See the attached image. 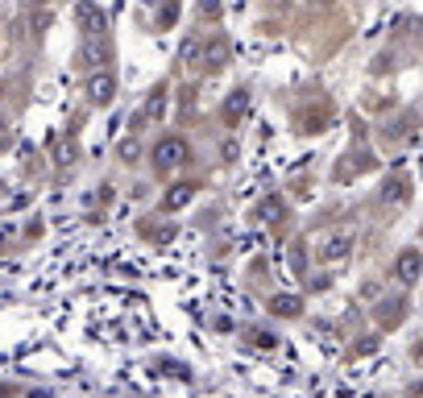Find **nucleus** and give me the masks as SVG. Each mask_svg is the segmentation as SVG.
Wrapping results in <instances>:
<instances>
[{
	"instance_id": "obj_15",
	"label": "nucleus",
	"mask_w": 423,
	"mask_h": 398,
	"mask_svg": "<svg viewBox=\"0 0 423 398\" xmlns=\"http://www.w3.org/2000/svg\"><path fill=\"white\" fill-rule=\"evenodd\" d=\"M116 158H120L125 166H133V162L141 158V141H137V137H125V141L116 145Z\"/></svg>"
},
{
	"instance_id": "obj_10",
	"label": "nucleus",
	"mask_w": 423,
	"mask_h": 398,
	"mask_svg": "<svg viewBox=\"0 0 423 398\" xmlns=\"http://www.w3.org/2000/svg\"><path fill=\"white\" fill-rule=\"evenodd\" d=\"M245 112H249V91H245V87H237V91H233V96L224 100L220 116H224V125H237V120H241Z\"/></svg>"
},
{
	"instance_id": "obj_12",
	"label": "nucleus",
	"mask_w": 423,
	"mask_h": 398,
	"mask_svg": "<svg viewBox=\"0 0 423 398\" xmlns=\"http://www.w3.org/2000/svg\"><path fill=\"white\" fill-rule=\"evenodd\" d=\"M287 216V199H278V195H270V199H262L258 208H253V220L258 224H274V220H282Z\"/></svg>"
},
{
	"instance_id": "obj_9",
	"label": "nucleus",
	"mask_w": 423,
	"mask_h": 398,
	"mask_svg": "<svg viewBox=\"0 0 423 398\" xmlns=\"http://www.w3.org/2000/svg\"><path fill=\"white\" fill-rule=\"evenodd\" d=\"M270 316H278V320H299V316H303V299L282 291V295L270 299Z\"/></svg>"
},
{
	"instance_id": "obj_20",
	"label": "nucleus",
	"mask_w": 423,
	"mask_h": 398,
	"mask_svg": "<svg viewBox=\"0 0 423 398\" xmlns=\"http://www.w3.org/2000/svg\"><path fill=\"white\" fill-rule=\"evenodd\" d=\"M411 357H415V361H420V365H423V341H415V349H411Z\"/></svg>"
},
{
	"instance_id": "obj_21",
	"label": "nucleus",
	"mask_w": 423,
	"mask_h": 398,
	"mask_svg": "<svg viewBox=\"0 0 423 398\" xmlns=\"http://www.w3.org/2000/svg\"><path fill=\"white\" fill-rule=\"evenodd\" d=\"M46 0H21V8H42Z\"/></svg>"
},
{
	"instance_id": "obj_4",
	"label": "nucleus",
	"mask_w": 423,
	"mask_h": 398,
	"mask_svg": "<svg viewBox=\"0 0 423 398\" xmlns=\"http://www.w3.org/2000/svg\"><path fill=\"white\" fill-rule=\"evenodd\" d=\"M75 21H79V29L87 37H104V29H108V17H104V8L96 0H79L75 4Z\"/></svg>"
},
{
	"instance_id": "obj_18",
	"label": "nucleus",
	"mask_w": 423,
	"mask_h": 398,
	"mask_svg": "<svg viewBox=\"0 0 423 398\" xmlns=\"http://www.w3.org/2000/svg\"><path fill=\"white\" fill-rule=\"evenodd\" d=\"M220 8H224V0H204V4H199L204 17H220Z\"/></svg>"
},
{
	"instance_id": "obj_5",
	"label": "nucleus",
	"mask_w": 423,
	"mask_h": 398,
	"mask_svg": "<svg viewBox=\"0 0 423 398\" xmlns=\"http://www.w3.org/2000/svg\"><path fill=\"white\" fill-rule=\"evenodd\" d=\"M423 278V253L411 245V249H403L399 257H395V282L399 287H415Z\"/></svg>"
},
{
	"instance_id": "obj_2",
	"label": "nucleus",
	"mask_w": 423,
	"mask_h": 398,
	"mask_svg": "<svg viewBox=\"0 0 423 398\" xmlns=\"http://www.w3.org/2000/svg\"><path fill=\"white\" fill-rule=\"evenodd\" d=\"M83 96H87V104H96V108H108L112 100H116V75L112 71H91L87 79H83Z\"/></svg>"
},
{
	"instance_id": "obj_6",
	"label": "nucleus",
	"mask_w": 423,
	"mask_h": 398,
	"mask_svg": "<svg viewBox=\"0 0 423 398\" xmlns=\"http://www.w3.org/2000/svg\"><path fill=\"white\" fill-rule=\"evenodd\" d=\"M403 316H407V299H403V295H390L386 303H378V307H374V320H378L382 328L403 324Z\"/></svg>"
},
{
	"instance_id": "obj_3",
	"label": "nucleus",
	"mask_w": 423,
	"mask_h": 398,
	"mask_svg": "<svg viewBox=\"0 0 423 398\" xmlns=\"http://www.w3.org/2000/svg\"><path fill=\"white\" fill-rule=\"evenodd\" d=\"M353 249H357V233H349V228H336V233H328L324 241H320V262H345V257H353Z\"/></svg>"
},
{
	"instance_id": "obj_11",
	"label": "nucleus",
	"mask_w": 423,
	"mask_h": 398,
	"mask_svg": "<svg viewBox=\"0 0 423 398\" xmlns=\"http://www.w3.org/2000/svg\"><path fill=\"white\" fill-rule=\"evenodd\" d=\"M191 199H195V183H174V187L166 191L162 208H166V212H183V208H187Z\"/></svg>"
},
{
	"instance_id": "obj_13",
	"label": "nucleus",
	"mask_w": 423,
	"mask_h": 398,
	"mask_svg": "<svg viewBox=\"0 0 423 398\" xmlns=\"http://www.w3.org/2000/svg\"><path fill=\"white\" fill-rule=\"evenodd\" d=\"M382 199H386V203H407V199H411V183H407L403 174H390V179L382 183Z\"/></svg>"
},
{
	"instance_id": "obj_8",
	"label": "nucleus",
	"mask_w": 423,
	"mask_h": 398,
	"mask_svg": "<svg viewBox=\"0 0 423 398\" xmlns=\"http://www.w3.org/2000/svg\"><path fill=\"white\" fill-rule=\"evenodd\" d=\"M50 158H54V166H62V170H66V166H75L79 145H75L66 133H54V137H50Z\"/></svg>"
},
{
	"instance_id": "obj_7",
	"label": "nucleus",
	"mask_w": 423,
	"mask_h": 398,
	"mask_svg": "<svg viewBox=\"0 0 423 398\" xmlns=\"http://www.w3.org/2000/svg\"><path fill=\"white\" fill-rule=\"evenodd\" d=\"M208 71H220L224 62H228V37L224 33H216V37H208L204 42V58H199Z\"/></svg>"
},
{
	"instance_id": "obj_14",
	"label": "nucleus",
	"mask_w": 423,
	"mask_h": 398,
	"mask_svg": "<svg viewBox=\"0 0 423 398\" xmlns=\"http://www.w3.org/2000/svg\"><path fill=\"white\" fill-rule=\"evenodd\" d=\"M199 58H204V42H199V37H187V42L179 46V62L191 66V62H199Z\"/></svg>"
},
{
	"instance_id": "obj_1",
	"label": "nucleus",
	"mask_w": 423,
	"mask_h": 398,
	"mask_svg": "<svg viewBox=\"0 0 423 398\" xmlns=\"http://www.w3.org/2000/svg\"><path fill=\"white\" fill-rule=\"evenodd\" d=\"M187 158H191V145H187V137H179V133H166V137H158L154 141V150H150V162H154V170H174V166H187Z\"/></svg>"
},
{
	"instance_id": "obj_16",
	"label": "nucleus",
	"mask_w": 423,
	"mask_h": 398,
	"mask_svg": "<svg viewBox=\"0 0 423 398\" xmlns=\"http://www.w3.org/2000/svg\"><path fill=\"white\" fill-rule=\"evenodd\" d=\"M374 349H378V336H366V341L353 345V357H366V353H374Z\"/></svg>"
},
{
	"instance_id": "obj_22",
	"label": "nucleus",
	"mask_w": 423,
	"mask_h": 398,
	"mask_svg": "<svg viewBox=\"0 0 423 398\" xmlns=\"http://www.w3.org/2000/svg\"><path fill=\"white\" fill-rule=\"evenodd\" d=\"M4 141H8V125L0 120V150H4Z\"/></svg>"
},
{
	"instance_id": "obj_17",
	"label": "nucleus",
	"mask_w": 423,
	"mask_h": 398,
	"mask_svg": "<svg viewBox=\"0 0 423 398\" xmlns=\"http://www.w3.org/2000/svg\"><path fill=\"white\" fill-rule=\"evenodd\" d=\"M42 29H50V12L33 8V33H42Z\"/></svg>"
},
{
	"instance_id": "obj_19",
	"label": "nucleus",
	"mask_w": 423,
	"mask_h": 398,
	"mask_svg": "<svg viewBox=\"0 0 423 398\" xmlns=\"http://www.w3.org/2000/svg\"><path fill=\"white\" fill-rule=\"evenodd\" d=\"M224 162H237V141H224Z\"/></svg>"
}]
</instances>
